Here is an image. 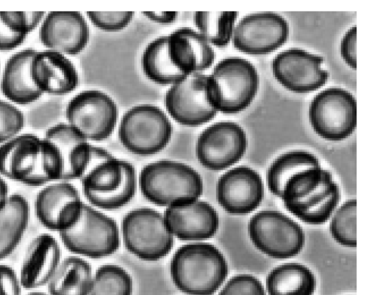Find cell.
Instances as JSON below:
<instances>
[{
	"label": "cell",
	"instance_id": "6da1fadb",
	"mask_svg": "<svg viewBox=\"0 0 365 295\" xmlns=\"http://www.w3.org/2000/svg\"><path fill=\"white\" fill-rule=\"evenodd\" d=\"M174 285L187 295H214L228 274L227 262L214 245L197 242L174 253L170 264Z\"/></svg>",
	"mask_w": 365,
	"mask_h": 295
},
{
	"label": "cell",
	"instance_id": "7a4b0ae2",
	"mask_svg": "<svg viewBox=\"0 0 365 295\" xmlns=\"http://www.w3.org/2000/svg\"><path fill=\"white\" fill-rule=\"evenodd\" d=\"M138 183L143 197L151 203L168 207L199 199L203 182L200 174L187 164L168 160L143 167Z\"/></svg>",
	"mask_w": 365,
	"mask_h": 295
},
{
	"label": "cell",
	"instance_id": "3957f363",
	"mask_svg": "<svg viewBox=\"0 0 365 295\" xmlns=\"http://www.w3.org/2000/svg\"><path fill=\"white\" fill-rule=\"evenodd\" d=\"M259 87L255 66L239 57L221 60L207 75V93L210 104L223 113H237L247 108Z\"/></svg>",
	"mask_w": 365,
	"mask_h": 295
},
{
	"label": "cell",
	"instance_id": "277c9868",
	"mask_svg": "<svg viewBox=\"0 0 365 295\" xmlns=\"http://www.w3.org/2000/svg\"><path fill=\"white\" fill-rule=\"evenodd\" d=\"M80 180L88 202L106 210L116 209L128 204L138 185L133 165L115 156L97 164Z\"/></svg>",
	"mask_w": 365,
	"mask_h": 295
},
{
	"label": "cell",
	"instance_id": "5b68a950",
	"mask_svg": "<svg viewBox=\"0 0 365 295\" xmlns=\"http://www.w3.org/2000/svg\"><path fill=\"white\" fill-rule=\"evenodd\" d=\"M41 139L44 167L50 183L80 180L92 144L67 123L50 127Z\"/></svg>",
	"mask_w": 365,
	"mask_h": 295
},
{
	"label": "cell",
	"instance_id": "8992f818",
	"mask_svg": "<svg viewBox=\"0 0 365 295\" xmlns=\"http://www.w3.org/2000/svg\"><path fill=\"white\" fill-rule=\"evenodd\" d=\"M172 133V123L166 113L151 104H140L128 110L118 128L122 145L131 153L143 156L163 150Z\"/></svg>",
	"mask_w": 365,
	"mask_h": 295
},
{
	"label": "cell",
	"instance_id": "52a82bcc",
	"mask_svg": "<svg viewBox=\"0 0 365 295\" xmlns=\"http://www.w3.org/2000/svg\"><path fill=\"white\" fill-rule=\"evenodd\" d=\"M58 234L69 252L93 259L111 255L120 245V230L116 222L85 203L75 224Z\"/></svg>",
	"mask_w": 365,
	"mask_h": 295
},
{
	"label": "cell",
	"instance_id": "ba28073f",
	"mask_svg": "<svg viewBox=\"0 0 365 295\" xmlns=\"http://www.w3.org/2000/svg\"><path fill=\"white\" fill-rule=\"evenodd\" d=\"M120 231L127 250L145 261L165 257L175 243L163 214L149 207L128 212L122 219Z\"/></svg>",
	"mask_w": 365,
	"mask_h": 295
},
{
	"label": "cell",
	"instance_id": "9c48e42d",
	"mask_svg": "<svg viewBox=\"0 0 365 295\" xmlns=\"http://www.w3.org/2000/svg\"><path fill=\"white\" fill-rule=\"evenodd\" d=\"M66 118V123L87 141H102L114 131L118 109L106 93L96 89L85 90L69 100Z\"/></svg>",
	"mask_w": 365,
	"mask_h": 295
},
{
	"label": "cell",
	"instance_id": "30bf717a",
	"mask_svg": "<svg viewBox=\"0 0 365 295\" xmlns=\"http://www.w3.org/2000/svg\"><path fill=\"white\" fill-rule=\"evenodd\" d=\"M312 128L321 138L340 141L350 136L356 126V101L348 90L327 88L315 95L309 108Z\"/></svg>",
	"mask_w": 365,
	"mask_h": 295
},
{
	"label": "cell",
	"instance_id": "8fae6325",
	"mask_svg": "<svg viewBox=\"0 0 365 295\" xmlns=\"http://www.w3.org/2000/svg\"><path fill=\"white\" fill-rule=\"evenodd\" d=\"M250 238L262 253L275 259L292 257L302 249L305 236L293 219L275 210L255 214L248 224Z\"/></svg>",
	"mask_w": 365,
	"mask_h": 295
},
{
	"label": "cell",
	"instance_id": "7c38bea8",
	"mask_svg": "<svg viewBox=\"0 0 365 295\" xmlns=\"http://www.w3.org/2000/svg\"><path fill=\"white\" fill-rule=\"evenodd\" d=\"M0 175L28 186L49 184L44 167L41 138L21 133L1 144Z\"/></svg>",
	"mask_w": 365,
	"mask_h": 295
},
{
	"label": "cell",
	"instance_id": "4fadbf2b",
	"mask_svg": "<svg viewBox=\"0 0 365 295\" xmlns=\"http://www.w3.org/2000/svg\"><path fill=\"white\" fill-rule=\"evenodd\" d=\"M207 75L195 73L170 86L164 103L168 115L178 123L197 127L208 123L217 111L207 93Z\"/></svg>",
	"mask_w": 365,
	"mask_h": 295
},
{
	"label": "cell",
	"instance_id": "5bb4252c",
	"mask_svg": "<svg viewBox=\"0 0 365 295\" xmlns=\"http://www.w3.org/2000/svg\"><path fill=\"white\" fill-rule=\"evenodd\" d=\"M247 145L245 130L236 123L222 121L210 125L199 135L195 154L205 168L222 170L237 162Z\"/></svg>",
	"mask_w": 365,
	"mask_h": 295
},
{
	"label": "cell",
	"instance_id": "9a60e30c",
	"mask_svg": "<svg viewBox=\"0 0 365 295\" xmlns=\"http://www.w3.org/2000/svg\"><path fill=\"white\" fill-rule=\"evenodd\" d=\"M289 25L279 14L259 12L242 19L233 30L232 43L240 52L265 55L281 47L289 36Z\"/></svg>",
	"mask_w": 365,
	"mask_h": 295
},
{
	"label": "cell",
	"instance_id": "2e32d148",
	"mask_svg": "<svg viewBox=\"0 0 365 295\" xmlns=\"http://www.w3.org/2000/svg\"><path fill=\"white\" fill-rule=\"evenodd\" d=\"M323 61L321 56L303 49L289 48L278 53L273 59V75L290 91L309 93L320 88L328 81V71L321 68Z\"/></svg>",
	"mask_w": 365,
	"mask_h": 295
},
{
	"label": "cell",
	"instance_id": "e0dca14e",
	"mask_svg": "<svg viewBox=\"0 0 365 295\" xmlns=\"http://www.w3.org/2000/svg\"><path fill=\"white\" fill-rule=\"evenodd\" d=\"M83 204L78 190L72 184L53 182L38 192L34 209L38 220L44 227L59 233L75 224Z\"/></svg>",
	"mask_w": 365,
	"mask_h": 295
},
{
	"label": "cell",
	"instance_id": "ac0fdd59",
	"mask_svg": "<svg viewBox=\"0 0 365 295\" xmlns=\"http://www.w3.org/2000/svg\"><path fill=\"white\" fill-rule=\"evenodd\" d=\"M45 49L64 56H75L86 47L90 38L88 22L78 11H55L46 13L38 32Z\"/></svg>",
	"mask_w": 365,
	"mask_h": 295
},
{
	"label": "cell",
	"instance_id": "d6986e66",
	"mask_svg": "<svg viewBox=\"0 0 365 295\" xmlns=\"http://www.w3.org/2000/svg\"><path fill=\"white\" fill-rule=\"evenodd\" d=\"M216 197L219 205L228 213L235 215L249 214L263 200L262 177L247 166L232 168L219 178Z\"/></svg>",
	"mask_w": 365,
	"mask_h": 295
},
{
	"label": "cell",
	"instance_id": "ffe728a7",
	"mask_svg": "<svg viewBox=\"0 0 365 295\" xmlns=\"http://www.w3.org/2000/svg\"><path fill=\"white\" fill-rule=\"evenodd\" d=\"M175 238L197 242L213 237L219 227V216L209 203L197 199L166 207L163 213Z\"/></svg>",
	"mask_w": 365,
	"mask_h": 295
},
{
	"label": "cell",
	"instance_id": "44dd1931",
	"mask_svg": "<svg viewBox=\"0 0 365 295\" xmlns=\"http://www.w3.org/2000/svg\"><path fill=\"white\" fill-rule=\"evenodd\" d=\"M31 75L43 95H66L73 91L78 84V71L68 57L46 49L34 53Z\"/></svg>",
	"mask_w": 365,
	"mask_h": 295
},
{
	"label": "cell",
	"instance_id": "7402d4cb",
	"mask_svg": "<svg viewBox=\"0 0 365 295\" xmlns=\"http://www.w3.org/2000/svg\"><path fill=\"white\" fill-rule=\"evenodd\" d=\"M61 261L58 242L49 233L33 238L24 254L19 271L21 286L26 289L47 285Z\"/></svg>",
	"mask_w": 365,
	"mask_h": 295
},
{
	"label": "cell",
	"instance_id": "603a6c76",
	"mask_svg": "<svg viewBox=\"0 0 365 295\" xmlns=\"http://www.w3.org/2000/svg\"><path fill=\"white\" fill-rule=\"evenodd\" d=\"M168 36V52L173 66L186 76L202 73L214 63L215 53L196 30L178 29Z\"/></svg>",
	"mask_w": 365,
	"mask_h": 295
},
{
	"label": "cell",
	"instance_id": "cb8c5ba5",
	"mask_svg": "<svg viewBox=\"0 0 365 295\" xmlns=\"http://www.w3.org/2000/svg\"><path fill=\"white\" fill-rule=\"evenodd\" d=\"M36 51L31 48L19 51L4 65L0 88L6 100L14 105H29L43 95L31 75V63Z\"/></svg>",
	"mask_w": 365,
	"mask_h": 295
},
{
	"label": "cell",
	"instance_id": "d4e9b609",
	"mask_svg": "<svg viewBox=\"0 0 365 295\" xmlns=\"http://www.w3.org/2000/svg\"><path fill=\"white\" fill-rule=\"evenodd\" d=\"M339 200V187L329 172L315 190L287 209L304 222L319 224L330 218Z\"/></svg>",
	"mask_w": 365,
	"mask_h": 295
},
{
	"label": "cell",
	"instance_id": "484cf974",
	"mask_svg": "<svg viewBox=\"0 0 365 295\" xmlns=\"http://www.w3.org/2000/svg\"><path fill=\"white\" fill-rule=\"evenodd\" d=\"M29 217V202L19 194L10 195L0 207V260L17 247L28 227Z\"/></svg>",
	"mask_w": 365,
	"mask_h": 295
},
{
	"label": "cell",
	"instance_id": "4316f807",
	"mask_svg": "<svg viewBox=\"0 0 365 295\" xmlns=\"http://www.w3.org/2000/svg\"><path fill=\"white\" fill-rule=\"evenodd\" d=\"M93 273L91 264L78 256L62 259L47 284L50 295H89Z\"/></svg>",
	"mask_w": 365,
	"mask_h": 295
},
{
	"label": "cell",
	"instance_id": "83f0119b",
	"mask_svg": "<svg viewBox=\"0 0 365 295\" xmlns=\"http://www.w3.org/2000/svg\"><path fill=\"white\" fill-rule=\"evenodd\" d=\"M315 276L306 266L286 263L273 269L266 279L267 295H313Z\"/></svg>",
	"mask_w": 365,
	"mask_h": 295
},
{
	"label": "cell",
	"instance_id": "f1b7e54d",
	"mask_svg": "<svg viewBox=\"0 0 365 295\" xmlns=\"http://www.w3.org/2000/svg\"><path fill=\"white\" fill-rule=\"evenodd\" d=\"M140 63L144 75L160 86H170L187 77L169 58L167 35L155 38L146 46Z\"/></svg>",
	"mask_w": 365,
	"mask_h": 295
},
{
	"label": "cell",
	"instance_id": "f546056e",
	"mask_svg": "<svg viewBox=\"0 0 365 295\" xmlns=\"http://www.w3.org/2000/svg\"><path fill=\"white\" fill-rule=\"evenodd\" d=\"M318 167H321L318 158L309 152L293 150L285 152L279 156L267 170L269 190L281 198L284 185L292 176L302 170Z\"/></svg>",
	"mask_w": 365,
	"mask_h": 295
},
{
	"label": "cell",
	"instance_id": "4dcf8cb0",
	"mask_svg": "<svg viewBox=\"0 0 365 295\" xmlns=\"http://www.w3.org/2000/svg\"><path fill=\"white\" fill-rule=\"evenodd\" d=\"M237 11H196L193 21L197 31L218 48L228 45L232 36Z\"/></svg>",
	"mask_w": 365,
	"mask_h": 295
},
{
	"label": "cell",
	"instance_id": "1f68e13d",
	"mask_svg": "<svg viewBox=\"0 0 365 295\" xmlns=\"http://www.w3.org/2000/svg\"><path fill=\"white\" fill-rule=\"evenodd\" d=\"M133 282L123 267L107 264L93 273L89 295H132Z\"/></svg>",
	"mask_w": 365,
	"mask_h": 295
},
{
	"label": "cell",
	"instance_id": "d6a6232c",
	"mask_svg": "<svg viewBox=\"0 0 365 295\" xmlns=\"http://www.w3.org/2000/svg\"><path fill=\"white\" fill-rule=\"evenodd\" d=\"M330 233L336 242L345 247H356V200L346 201L334 214Z\"/></svg>",
	"mask_w": 365,
	"mask_h": 295
},
{
	"label": "cell",
	"instance_id": "836d02e7",
	"mask_svg": "<svg viewBox=\"0 0 365 295\" xmlns=\"http://www.w3.org/2000/svg\"><path fill=\"white\" fill-rule=\"evenodd\" d=\"M24 116L16 105L0 99V145L21 133Z\"/></svg>",
	"mask_w": 365,
	"mask_h": 295
},
{
	"label": "cell",
	"instance_id": "e575fe53",
	"mask_svg": "<svg viewBox=\"0 0 365 295\" xmlns=\"http://www.w3.org/2000/svg\"><path fill=\"white\" fill-rule=\"evenodd\" d=\"M46 14L44 11H0L2 19L14 32L26 37L40 26Z\"/></svg>",
	"mask_w": 365,
	"mask_h": 295
},
{
	"label": "cell",
	"instance_id": "d590c367",
	"mask_svg": "<svg viewBox=\"0 0 365 295\" xmlns=\"http://www.w3.org/2000/svg\"><path fill=\"white\" fill-rule=\"evenodd\" d=\"M87 18L100 30L116 32L126 28L134 17L133 11H87Z\"/></svg>",
	"mask_w": 365,
	"mask_h": 295
},
{
	"label": "cell",
	"instance_id": "8d00e7d4",
	"mask_svg": "<svg viewBox=\"0 0 365 295\" xmlns=\"http://www.w3.org/2000/svg\"><path fill=\"white\" fill-rule=\"evenodd\" d=\"M217 295H267L261 281L252 275L239 274L232 277Z\"/></svg>",
	"mask_w": 365,
	"mask_h": 295
},
{
	"label": "cell",
	"instance_id": "74e56055",
	"mask_svg": "<svg viewBox=\"0 0 365 295\" xmlns=\"http://www.w3.org/2000/svg\"><path fill=\"white\" fill-rule=\"evenodd\" d=\"M19 276L13 268L0 264V295H21Z\"/></svg>",
	"mask_w": 365,
	"mask_h": 295
},
{
	"label": "cell",
	"instance_id": "f35d334b",
	"mask_svg": "<svg viewBox=\"0 0 365 295\" xmlns=\"http://www.w3.org/2000/svg\"><path fill=\"white\" fill-rule=\"evenodd\" d=\"M341 55L351 68H356V26H352L344 35L340 46Z\"/></svg>",
	"mask_w": 365,
	"mask_h": 295
},
{
	"label": "cell",
	"instance_id": "ab89813d",
	"mask_svg": "<svg viewBox=\"0 0 365 295\" xmlns=\"http://www.w3.org/2000/svg\"><path fill=\"white\" fill-rule=\"evenodd\" d=\"M26 38V36L14 32L0 15V52H9L17 48Z\"/></svg>",
	"mask_w": 365,
	"mask_h": 295
},
{
	"label": "cell",
	"instance_id": "60d3db41",
	"mask_svg": "<svg viewBox=\"0 0 365 295\" xmlns=\"http://www.w3.org/2000/svg\"><path fill=\"white\" fill-rule=\"evenodd\" d=\"M142 14L150 21L160 24H170L178 18L176 11H143Z\"/></svg>",
	"mask_w": 365,
	"mask_h": 295
},
{
	"label": "cell",
	"instance_id": "b9f144b4",
	"mask_svg": "<svg viewBox=\"0 0 365 295\" xmlns=\"http://www.w3.org/2000/svg\"><path fill=\"white\" fill-rule=\"evenodd\" d=\"M9 195L7 183L0 175V207L4 205Z\"/></svg>",
	"mask_w": 365,
	"mask_h": 295
},
{
	"label": "cell",
	"instance_id": "7bdbcfd3",
	"mask_svg": "<svg viewBox=\"0 0 365 295\" xmlns=\"http://www.w3.org/2000/svg\"><path fill=\"white\" fill-rule=\"evenodd\" d=\"M27 295H47V294L42 293V292H31V293L28 294Z\"/></svg>",
	"mask_w": 365,
	"mask_h": 295
}]
</instances>
